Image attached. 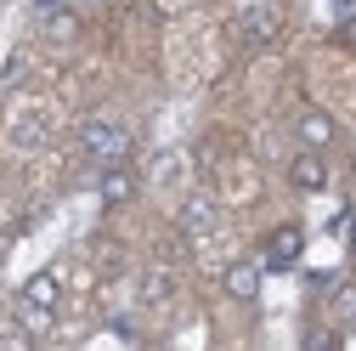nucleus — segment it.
<instances>
[{"label":"nucleus","mask_w":356,"mask_h":351,"mask_svg":"<svg viewBox=\"0 0 356 351\" xmlns=\"http://www.w3.org/2000/svg\"><path fill=\"white\" fill-rule=\"evenodd\" d=\"M130 148H136L130 125H119V119H108V114H91V119L79 125V153L91 159L97 170H108V164H124V159H130Z\"/></svg>","instance_id":"nucleus-1"},{"label":"nucleus","mask_w":356,"mask_h":351,"mask_svg":"<svg viewBox=\"0 0 356 351\" xmlns=\"http://www.w3.org/2000/svg\"><path fill=\"white\" fill-rule=\"evenodd\" d=\"M277 6H266V0H254V6H243L238 17H232V34H238V46H249V52H260V46H272L277 40Z\"/></svg>","instance_id":"nucleus-2"},{"label":"nucleus","mask_w":356,"mask_h":351,"mask_svg":"<svg viewBox=\"0 0 356 351\" xmlns=\"http://www.w3.org/2000/svg\"><path fill=\"white\" fill-rule=\"evenodd\" d=\"M300 255H305V233H300L294 221H283V227H272V233H266L260 267H272V272H289V267H300Z\"/></svg>","instance_id":"nucleus-3"},{"label":"nucleus","mask_w":356,"mask_h":351,"mask_svg":"<svg viewBox=\"0 0 356 351\" xmlns=\"http://www.w3.org/2000/svg\"><path fill=\"white\" fill-rule=\"evenodd\" d=\"M289 182H294L300 193H323V187H328V159H323V148H300V153L289 159Z\"/></svg>","instance_id":"nucleus-4"},{"label":"nucleus","mask_w":356,"mask_h":351,"mask_svg":"<svg viewBox=\"0 0 356 351\" xmlns=\"http://www.w3.org/2000/svg\"><path fill=\"white\" fill-rule=\"evenodd\" d=\"M260 278H266L260 260H232V267L220 272V283H227V295H232L238 306H254V300H260Z\"/></svg>","instance_id":"nucleus-5"},{"label":"nucleus","mask_w":356,"mask_h":351,"mask_svg":"<svg viewBox=\"0 0 356 351\" xmlns=\"http://www.w3.org/2000/svg\"><path fill=\"white\" fill-rule=\"evenodd\" d=\"M6 136H12V148H46V136H51V119H46V108H23L17 119H12V130H6Z\"/></svg>","instance_id":"nucleus-6"},{"label":"nucleus","mask_w":356,"mask_h":351,"mask_svg":"<svg viewBox=\"0 0 356 351\" xmlns=\"http://www.w3.org/2000/svg\"><path fill=\"white\" fill-rule=\"evenodd\" d=\"M220 227V204L209 198V193H193L187 204H181V233L187 238H204V233H215Z\"/></svg>","instance_id":"nucleus-7"},{"label":"nucleus","mask_w":356,"mask_h":351,"mask_svg":"<svg viewBox=\"0 0 356 351\" xmlns=\"http://www.w3.org/2000/svg\"><path fill=\"white\" fill-rule=\"evenodd\" d=\"M294 136H300L305 148H334L339 130H334V119H328L323 108H300V114H294Z\"/></svg>","instance_id":"nucleus-8"},{"label":"nucleus","mask_w":356,"mask_h":351,"mask_svg":"<svg viewBox=\"0 0 356 351\" xmlns=\"http://www.w3.org/2000/svg\"><path fill=\"white\" fill-rule=\"evenodd\" d=\"M97 193H102V204H130V198H136V170H130V159H124V164H108V170H102Z\"/></svg>","instance_id":"nucleus-9"},{"label":"nucleus","mask_w":356,"mask_h":351,"mask_svg":"<svg viewBox=\"0 0 356 351\" xmlns=\"http://www.w3.org/2000/svg\"><path fill=\"white\" fill-rule=\"evenodd\" d=\"M23 300H29V306H51V312H57V300H63V278H57V272H34V278L23 283Z\"/></svg>","instance_id":"nucleus-10"},{"label":"nucleus","mask_w":356,"mask_h":351,"mask_svg":"<svg viewBox=\"0 0 356 351\" xmlns=\"http://www.w3.org/2000/svg\"><path fill=\"white\" fill-rule=\"evenodd\" d=\"M170 295H175V278H170L164 267H147V272H142V300L159 306V300H170Z\"/></svg>","instance_id":"nucleus-11"},{"label":"nucleus","mask_w":356,"mask_h":351,"mask_svg":"<svg viewBox=\"0 0 356 351\" xmlns=\"http://www.w3.org/2000/svg\"><path fill=\"white\" fill-rule=\"evenodd\" d=\"M17 323H23L29 334H46V329H51V306H29V300H17Z\"/></svg>","instance_id":"nucleus-12"},{"label":"nucleus","mask_w":356,"mask_h":351,"mask_svg":"<svg viewBox=\"0 0 356 351\" xmlns=\"http://www.w3.org/2000/svg\"><path fill=\"white\" fill-rule=\"evenodd\" d=\"M334 318H339V323L356 318V283H339V289H334Z\"/></svg>","instance_id":"nucleus-13"},{"label":"nucleus","mask_w":356,"mask_h":351,"mask_svg":"<svg viewBox=\"0 0 356 351\" xmlns=\"http://www.w3.org/2000/svg\"><path fill=\"white\" fill-rule=\"evenodd\" d=\"M345 244H350V255H356V210L345 215Z\"/></svg>","instance_id":"nucleus-14"},{"label":"nucleus","mask_w":356,"mask_h":351,"mask_svg":"<svg viewBox=\"0 0 356 351\" xmlns=\"http://www.w3.org/2000/svg\"><path fill=\"white\" fill-rule=\"evenodd\" d=\"M339 345H350V351H356V318H350V323L339 329Z\"/></svg>","instance_id":"nucleus-15"},{"label":"nucleus","mask_w":356,"mask_h":351,"mask_svg":"<svg viewBox=\"0 0 356 351\" xmlns=\"http://www.w3.org/2000/svg\"><path fill=\"white\" fill-rule=\"evenodd\" d=\"M345 40H350V46H356V17H345Z\"/></svg>","instance_id":"nucleus-16"}]
</instances>
